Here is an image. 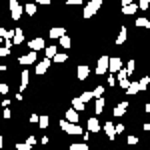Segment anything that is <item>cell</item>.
<instances>
[{
  "label": "cell",
  "instance_id": "cell-1",
  "mask_svg": "<svg viewBox=\"0 0 150 150\" xmlns=\"http://www.w3.org/2000/svg\"><path fill=\"white\" fill-rule=\"evenodd\" d=\"M60 128H62L66 134H70V136H82V132H84V130L78 126V122H68L66 118L60 120Z\"/></svg>",
  "mask_w": 150,
  "mask_h": 150
},
{
  "label": "cell",
  "instance_id": "cell-2",
  "mask_svg": "<svg viewBox=\"0 0 150 150\" xmlns=\"http://www.w3.org/2000/svg\"><path fill=\"white\" fill-rule=\"evenodd\" d=\"M102 8V0H90V2H86V6H84V12H82V16H84V20H88V18H92L96 12Z\"/></svg>",
  "mask_w": 150,
  "mask_h": 150
},
{
  "label": "cell",
  "instance_id": "cell-3",
  "mask_svg": "<svg viewBox=\"0 0 150 150\" xmlns=\"http://www.w3.org/2000/svg\"><path fill=\"white\" fill-rule=\"evenodd\" d=\"M8 6H10V18L14 20V22H18L20 16H22V6L18 4V0H10Z\"/></svg>",
  "mask_w": 150,
  "mask_h": 150
},
{
  "label": "cell",
  "instance_id": "cell-4",
  "mask_svg": "<svg viewBox=\"0 0 150 150\" xmlns=\"http://www.w3.org/2000/svg\"><path fill=\"white\" fill-rule=\"evenodd\" d=\"M36 58H38V52L34 50H30L28 54H22V56L18 58V64H22V66H30V64H34Z\"/></svg>",
  "mask_w": 150,
  "mask_h": 150
},
{
  "label": "cell",
  "instance_id": "cell-5",
  "mask_svg": "<svg viewBox=\"0 0 150 150\" xmlns=\"http://www.w3.org/2000/svg\"><path fill=\"white\" fill-rule=\"evenodd\" d=\"M122 68V58L116 56V58H110L108 56V72L110 74H116V70Z\"/></svg>",
  "mask_w": 150,
  "mask_h": 150
},
{
  "label": "cell",
  "instance_id": "cell-6",
  "mask_svg": "<svg viewBox=\"0 0 150 150\" xmlns=\"http://www.w3.org/2000/svg\"><path fill=\"white\" fill-rule=\"evenodd\" d=\"M108 72V56L106 54H102V56L98 58V64H96V74H106Z\"/></svg>",
  "mask_w": 150,
  "mask_h": 150
},
{
  "label": "cell",
  "instance_id": "cell-7",
  "mask_svg": "<svg viewBox=\"0 0 150 150\" xmlns=\"http://www.w3.org/2000/svg\"><path fill=\"white\" fill-rule=\"evenodd\" d=\"M44 46H46V42H44V38H32V40H28V48L30 50H34V52H38V50H44Z\"/></svg>",
  "mask_w": 150,
  "mask_h": 150
},
{
  "label": "cell",
  "instance_id": "cell-8",
  "mask_svg": "<svg viewBox=\"0 0 150 150\" xmlns=\"http://www.w3.org/2000/svg\"><path fill=\"white\" fill-rule=\"evenodd\" d=\"M50 62H52L50 58H44V60H40V62L36 64V74H38V76H42V74H46V70L50 68Z\"/></svg>",
  "mask_w": 150,
  "mask_h": 150
},
{
  "label": "cell",
  "instance_id": "cell-9",
  "mask_svg": "<svg viewBox=\"0 0 150 150\" xmlns=\"http://www.w3.org/2000/svg\"><path fill=\"white\" fill-rule=\"evenodd\" d=\"M126 110H128V102H118L114 106V110H112V114H114V118H120V116H124L126 114Z\"/></svg>",
  "mask_w": 150,
  "mask_h": 150
},
{
  "label": "cell",
  "instance_id": "cell-10",
  "mask_svg": "<svg viewBox=\"0 0 150 150\" xmlns=\"http://www.w3.org/2000/svg\"><path fill=\"white\" fill-rule=\"evenodd\" d=\"M88 74H90V68H88L86 64H80V66L76 68V78H78V80H86Z\"/></svg>",
  "mask_w": 150,
  "mask_h": 150
},
{
  "label": "cell",
  "instance_id": "cell-11",
  "mask_svg": "<svg viewBox=\"0 0 150 150\" xmlns=\"http://www.w3.org/2000/svg\"><path fill=\"white\" fill-rule=\"evenodd\" d=\"M86 128H88V132H90V134L98 132V130H100V122H98V118H88V122H86Z\"/></svg>",
  "mask_w": 150,
  "mask_h": 150
},
{
  "label": "cell",
  "instance_id": "cell-12",
  "mask_svg": "<svg viewBox=\"0 0 150 150\" xmlns=\"http://www.w3.org/2000/svg\"><path fill=\"white\" fill-rule=\"evenodd\" d=\"M104 134H106V136H108V140H114V138H116L114 122H106V124H104Z\"/></svg>",
  "mask_w": 150,
  "mask_h": 150
},
{
  "label": "cell",
  "instance_id": "cell-13",
  "mask_svg": "<svg viewBox=\"0 0 150 150\" xmlns=\"http://www.w3.org/2000/svg\"><path fill=\"white\" fill-rule=\"evenodd\" d=\"M136 10H138V4H134V2L122 6V14H124V16H132V14H136Z\"/></svg>",
  "mask_w": 150,
  "mask_h": 150
},
{
  "label": "cell",
  "instance_id": "cell-14",
  "mask_svg": "<svg viewBox=\"0 0 150 150\" xmlns=\"http://www.w3.org/2000/svg\"><path fill=\"white\" fill-rule=\"evenodd\" d=\"M62 34H66V28H62V26H54V28H50V32H48V36L54 40V38H60Z\"/></svg>",
  "mask_w": 150,
  "mask_h": 150
},
{
  "label": "cell",
  "instance_id": "cell-15",
  "mask_svg": "<svg viewBox=\"0 0 150 150\" xmlns=\"http://www.w3.org/2000/svg\"><path fill=\"white\" fill-rule=\"evenodd\" d=\"M104 104H106V100H104L102 96H96V104H94V114H96V116H98V114H102Z\"/></svg>",
  "mask_w": 150,
  "mask_h": 150
},
{
  "label": "cell",
  "instance_id": "cell-16",
  "mask_svg": "<svg viewBox=\"0 0 150 150\" xmlns=\"http://www.w3.org/2000/svg\"><path fill=\"white\" fill-rule=\"evenodd\" d=\"M22 42H24L22 28H16V30H14V36H12V44H22Z\"/></svg>",
  "mask_w": 150,
  "mask_h": 150
},
{
  "label": "cell",
  "instance_id": "cell-17",
  "mask_svg": "<svg viewBox=\"0 0 150 150\" xmlns=\"http://www.w3.org/2000/svg\"><path fill=\"white\" fill-rule=\"evenodd\" d=\"M58 42H60V46L64 48V50H70V46H72V40H70V36L62 34L60 38H58Z\"/></svg>",
  "mask_w": 150,
  "mask_h": 150
},
{
  "label": "cell",
  "instance_id": "cell-18",
  "mask_svg": "<svg viewBox=\"0 0 150 150\" xmlns=\"http://www.w3.org/2000/svg\"><path fill=\"white\" fill-rule=\"evenodd\" d=\"M36 10H38V4H34V2H28V4H24V12H26L28 16H34Z\"/></svg>",
  "mask_w": 150,
  "mask_h": 150
},
{
  "label": "cell",
  "instance_id": "cell-19",
  "mask_svg": "<svg viewBox=\"0 0 150 150\" xmlns=\"http://www.w3.org/2000/svg\"><path fill=\"white\" fill-rule=\"evenodd\" d=\"M72 108H74L76 112H82V110H86V104L82 102L80 98H72Z\"/></svg>",
  "mask_w": 150,
  "mask_h": 150
},
{
  "label": "cell",
  "instance_id": "cell-20",
  "mask_svg": "<svg viewBox=\"0 0 150 150\" xmlns=\"http://www.w3.org/2000/svg\"><path fill=\"white\" fill-rule=\"evenodd\" d=\"M66 120H68V122H78V120H80V118H78V112H76L74 108H68V110H66Z\"/></svg>",
  "mask_w": 150,
  "mask_h": 150
},
{
  "label": "cell",
  "instance_id": "cell-21",
  "mask_svg": "<svg viewBox=\"0 0 150 150\" xmlns=\"http://www.w3.org/2000/svg\"><path fill=\"white\" fill-rule=\"evenodd\" d=\"M136 92H140V88H138V82H130L126 86V94L128 96H134Z\"/></svg>",
  "mask_w": 150,
  "mask_h": 150
},
{
  "label": "cell",
  "instance_id": "cell-22",
  "mask_svg": "<svg viewBox=\"0 0 150 150\" xmlns=\"http://www.w3.org/2000/svg\"><path fill=\"white\" fill-rule=\"evenodd\" d=\"M126 36H128V30H126V26H122V28H120V34L116 38V44H124V42H126Z\"/></svg>",
  "mask_w": 150,
  "mask_h": 150
},
{
  "label": "cell",
  "instance_id": "cell-23",
  "mask_svg": "<svg viewBox=\"0 0 150 150\" xmlns=\"http://www.w3.org/2000/svg\"><path fill=\"white\" fill-rule=\"evenodd\" d=\"M38 126L42 128V130H46V128L50 126V120H48V116H46V114L38 116Z\"/></svg>",
  "mask_w": 150,
  "mask_h": 150
},
{
  "label": "cell",
  "instance_id": "cell-24",
  "mask_svg": "<svg viewBox=\"0 0 150 150\" xmlns=\"http://www.w3.org/2000/svg\"><path fill=\"white\" fill-rule=\"evenodd\" d=\"M52 60H54L56 64H64V62L68 60V54H60V52H56V54L52 56Z\"/></svg>",
  "mask_w": 150,
  "mask_h": 150
},
{
  "label": "cell",
  "instance_id": "cell-25",
  "mask_svg": "<svg viewBox=\"0 0 150 150\" xmlns=\"http://www.w3.org/2000/svg\"><path fill=\"white\" fill-rule=\"evenodd\" d=\"M28 86V70H22V76H20V92Z\"/></svg>",
  "mask_w": 150,
  "mask_h": 150
},
{
  "label": "cell",
  "instance_id": "cell-26",
  "mask_svg": "<svg viewBox=\"0 0 150 150\" xmlns=\"http://www.w3.org/2000/svg\"><path fill=\"white\" fill-rule=\"evenodd\" d=\"M78 98H80L82 102L86 104V102H88V100H92V98H94V94H92V90H86V92H82L80 96H78Z\"/></svg>",
  "mask_w": 150,
  "mask_h": 150
},
{
  "label": "cell",
  "instance_id": "cell-27",
  "mask_svg": "<svg viewBox=\"0 0 150 150\" xmlns=\"http://www.w3.org/2000/svg\"><path fill=\"white\" fill-rule=\"evenodd\" d=\"M136 26H140V28H150V20L148 18H136Z\"/></svg>",
  "mask_w": 150,
  "mask_h": 150
},
{
  "label": "cell",
  "instance_id": "cell-28",
  "mask_svg": "<svg viewBox=\"0 0 150 150\" xmlns=\"http://www.w3.org/2000/svg\"><path fill=\"white\" fill-rule=\"evenodd\" d=\"M56 52H58L56 46H44V54H46V58H50V60H52V56H54Z\"/></svg>",
  "mask_w": 150,
  "mask_h": 150
},
{
  "label": "cell",
  "instance_id": "cell-29",
  "mask_svg": "<svg viewBox=\"0 0 150 150\" xmlns=\"http://www.w3.org/2000/svg\"><path fill=\"white\" fill-rule=\"evenodd\" d=\"M148 84H150V78H148V76H144V78H140V80H138V88H140V90H146Z\"/></svg>",
  "mask_w": 150,
  "mask_h": 150
},
{
  "label": "cell",
  "instance_id": "cell-30",
  "mask_svg": "<svg viewBox=\"0 0 150 150\" xmlns=\"http://www.w3.org/2000/svg\"><path fill=\"white\" fill-rule=\"evenodd\" d=\"M70 150H88V144L86 142H82V144H70Z\"/></svg>",
  "mask_w": 150,
  "mask_h": 150
},
{
  "label": "cell",
  "instance_id": "cell-31",
  "mask_svg": "<svg viewBox=\"0 0 150 150\" xmlns=\"http://www.w3.org/2000/svg\"><path fill=\"white\" fill-rule=\"evenodd\" d=\"M138 8H140V10H148V8H150V0H140Z\"/></svg>",
  "mask_w": 150,
  "mask_h": 150
},
{
  "label": "cell",
  "instance_id": "cell-32",
  "mask_svg": "<svg viewBox=\"0 0 150 150\" xmlns=\"http://www.w3.org/2000/svg\"><path fill=\"white\" fill-rule=\"evenodd\" d=\"M134 66H136L134 60H128V64H126V72L128 74H134Z\"/></svg>",
  "mask_w": 150,
  "mask_h": 150
},
{
  "label": "cell",
  "instance_id": "cell-33",
  "mask_svg": "<svg viewBox=\"0 0 150 150\" xmlns=\"http://www.w3.org/2000/svg\"><path fill=\"white\" fill-rule=\"evenodd\" d=\"M32 148V146H30V144H28V142H18V144H16V150H30Z\"/></svg>",
  "mask_w": 150,
  "mask_h": 150
},
{
  "label": "cell",
  "instance_id": "cell-34",
  "mask_svg": "<svg viewBox=\"0 0 150 150\" xmlns=\"http://www.w3.org/2000/svg\"><path fill=\"white\" fill-rule=\"evenodd\" d=\"M92 94H94V98H96V96H102L104 94V86H96V88L92 90Z\"/></svg>",
  "mask_w": 150,
  "mask_h": 150
},
{
  "label": "cell",
  "instance_id": "cell-35",
  "mask_svg": "<svg viewBox=\"0 0 150 150\" xmlns=\"http://www.w3.org/2000/svg\"><path fill=\"white\" fill-rule=\"evenodd\" d=\"M8 54H10V48H6V46H0V58L8 56Z\"/></svg>",
  "mask_w": 150,
  "mask_h": 150
},
{
  "label": "cell",
  "instance_id": "cell-36",
  "mask_svg": "<svg viewBox=\"0 0 150 150\" xmlns=\"http://www.w3.org/2000/svg\"><path fill=\"white\" fill-rule=\"evenodd\" d=\"M34 4H38V6H50V2L52 0H32Z\"/></svg>",
  "mask_w": 150,
  "mask_h": 150
},
{
  "label": "cell",
  "instance_id": "cell-37",
  "mask_svg": "<svg viewBox=\"0 0 150 150\" xmlns=\"http://www.w3.org/2000/svg\"><path fill=\"white\" fill-rule=\"evenodd\" d=\"M128 84H130V82H128V78H120V80H118V86H120V88H124V90H126Z\"/></svg>",
  "mask_w": 150,
  "mask_h": 150
},
{
  "label": "cell",
  "instance_id": "cell-38",
  "mask_svg": "<svg viewBox=\"0 0 150 150\" xmlns=\"http://www.w3.org/2000/svg\"><path fill=\"white\" fill-rule=\"evenodd\" d=\"M82 0H66V6H80Z\"/></svg>",
  "mask_w": 150,
  "mask_h": 150
},
{
  "label": "cell",
  "instance_id": "cell-39",
  "mask_svg": "<svg viewBox=\"0 0 150 150\" xmlns=\"http://www.w3.org/2000/svg\"><path fill=\"white\" fill-rule=\"evenodd\" d=\"M2 118H6V120L12 118V112H10V108H8V106H4V114H2Z\"/></svg>",
  "mask_w": 150,
  "mask_h": 150
},
{
  "label": "cell",
  "instance_id": "cell-40",
  "mask_svg": "<svg viewBox=\"0 0 150 150\" xmlns=\"http://www.w3.org/2000/svg\"><path fill=\"white\" fill-rule=\"evenodd\" d=\"M8 90H10L8 84H0V94H8Z\"/></svg>",
  "mask_w": 150,
  "mask_h": 150
},
{
  "label": "cell",
  "instance_id": "cell-41",
  "mask_svg": "<svg viewBox=\"0 0 150 150\" xmlns=\"http://www.w3.org/2000/svg\"><path fill=\"white\" fill-rule=\"evenodd\" d=\"M114 130H116V134L124 132V124H114Z\"/></svg>",
  "mask_w": 150,
  "mask_h": 150
},
{
  "label": "cell",
  "instance_id": "cell-42",
  "mask_svg": "<svg viewBox=\"0 0 150 150\" xmlns=\"http://www.w3.org/2000/svg\"><path fill=\"white\" fill-rule=\"evenodd\" d=\"M126 142H128V144H136V142H138V138H136V136H128Z\"/></svg>",
  "mask_w": 150,
  "mask_h": 150
},
{
  "label": "cell",
  "instance_id": "cell-43",
  "mask_svg": "<svg viewBox=\"0 0 150 150\" xmlns=\"http://www.w3.org/2000/svg\"><path fill=\"white\" fill-rule=\"evenodd\" d=\"M26 142H28V144H30V146H34V144H36V138H34V136H32V134H30V136H28V138H26Z\"/></svg>",
  "mask_w": 150,
  "mask_h": 150
},
{
  "label": "cell",
  "instance_id": "cell-44",
  "mask_svg": "<svg viewBox=\"0 0 150 150\" xmlns=\"http://www.w3.org/2000/svg\"><path fill=\"white\" fill-rule=\"evenodd\" d=\"M28 120H30L32 124H36V122H38V114H30V118H28Z\"/></svg>",
  "mask_w": 150,
  "mask_h": 150
},
{
  "label": "cell",
  "instance_id": "cell-45",
  "mask_svg": "<svg viewBox=\"0 0 150 150\" xmlns=\"http://www.w3.org/2000/svg\"><path fill=\"white\" fill-rule=\"evenodd\" d=\"M108 86H114V76L112 74H108Z\"/></svg>",
  "mask_w": 150,
  "mask_h": 150
},
{
  "label": "cell",
  "instance_id": "cell-46",
  "mask_svg": "<svg viewBox=\"0 0 150 150\" xmlns=\"http://www.w3.org/2000/svg\"><path fill=\"white\" fill-rule=\"evenodd\" d=\"M130 2H134V0H122L120 4H122V6H126V4H130Z\"/></svg>",
  "mask_w": 150,
  "mask_h": 150
},
{
  "label": "cell",
  "instance_id": "cell-47",
  "mask_svg": "<svg viewBox=\"0 0 150 150\" xmlns=\"http://www.w3.org/2000/svg\"><path fill=\"white\" fill-rule=\"evenodd\" d=\"M2 144H4V140H2V136H0V148H2Z\"/></svg>",
  "mask_w": 150,
  "mask_h": 150
}]
</instances>
